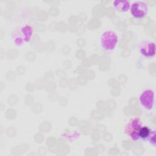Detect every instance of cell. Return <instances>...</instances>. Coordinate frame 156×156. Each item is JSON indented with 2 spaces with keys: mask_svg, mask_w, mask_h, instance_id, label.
<instances>
[{
  "mask_svg": "<svg viewBox=\"0 0 156 156\" xmlns=\"http://www.w3.org/2000/svg\"><path fill=\"white\" fill-rule=\"evenodd\" d=\"M118 42L117 34L112 30L104 31L101 35L100 43L101 48L105 51H112L113 50Z\"/></svg>",
  "mask_w": 156,
  "mask_h": 156,
  "instance_id": "obj_1",
  "label": "cell"
},
{
  "mask_svg": "<svg viewBox=\"0 0 156 156\" xmlns=\"http://www.w3.org/2000/svg\"><path fill=\"white\" fill-rule=\"evenodd\" d=\"M142 126V122L139 118H133L126 126L125 133L132 140L138 141L140 140V132Z\"/></svg>",
  "mask_w": 156,
  "mask_h": 156,
  "instance_id": "obj_2",
  "label": "cell"
},
{
  "mask_svg": "<svg viewBox=\"0 0 156 156\" xmlns=\"http://www.w3.org/2000/svg\"><path fill=\"white\" fill-rule=\"evenodd\" d=\"M130 13L132 15L138 19H141L146 16L149 11V7L146 2L142 1L134 2L130 5Z\"/></svg>",
  "mask_w": 156,
  "mask_h": 156,
  "instance_id": "obj_3",
  "label": "cell"
},
{
  "mask_svg": "<svg viewBox=\"0 0 156 156\" xmlns=\"http://www.w3.org/2000/svg\"><path fill=\"white\" fill-rule=\"evenodd\" d=\"M141 105L146 110H152L155 104V93L154 90L147 89L143 91L139 97Z\"/></svg>",
  "mask_w": 156,
  "mask_h": 156,
  "instance_id": "obj_4",
  "label": "cell"
},
{
  "mask_svg": "<svg viewBox=\"0 0 156 156\" xmlns=\"http://www.w3.org/2000/svg\"><path fill=\"white\" fill-rule=\"evenodd\" d=\"M139 51L141 55L144 57H153L155 54V43L151 41H145L140 44Z\"/></svg>",
  "mask_w": 156,
  "mask_h": 156,
  "instance_id": "obj_5",
  "label": "cell"
},
{
  "mask_svg": "<svg viewBox=\"0 0 156 156\" xmlns=\"http://www.w3.org/2000/svg\"><path fill=\"white\" fill-rule=\"evenodd\" d=\"M33 28L32 26L29 25H25L23 26L20 30V34H21V39L20 40V44H22L23 41L24 42H28L30 40L32 35H33Z\"/></svg>",
  "mask_w": 156,
  "mask_h": 156,
  "instance_id": "obj_6",
  "label": "cell"
},
{
  "mask_svg": "<svg viewBox=\"0 0 156 156\" xmlns=\"http://www.w3.org/2000/svg\"><path fill=\"white\" fill-rule=\"evenodd\" d=\"M130 2L128 0H115L113 2L114 9L119 12H126L130 8Z\"/></svg>",
  "mask_w": 156,
  "mask_h": 156,
  "instance_id": "obj_7",
  "label": "cell"
},
{
  "mask_svg": "<svg viewBox=\"0 0 156 156\" xmlns=\"http://www.w3.org/2000/svg\"><path fill=\"white\" fill-rule=\"evenodd\" d=\"M151 130L147 126H142L140 132V139L146 140L147 139Z\"/></svg>",
  "mask_w": 156,
  "mask_h": 156,
  "instance_id": "obj_8",
  "label": "cell"
},
{
  "mask_svg": "<svg viewBox=\"0 0 156 156\" xmlns=\"http://www.w3.org/2000/svg\"><path fill=\"white\" fill-rule=\"evenodd\" d=\"M149 143L153 146H155V130H151V133L147 138Z\"/></svg>",
  "mask_w": 156,
  "mask_h": 156,
  "instance_id": "obj_9",
  "label": "cell"
}]
</instances>
